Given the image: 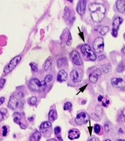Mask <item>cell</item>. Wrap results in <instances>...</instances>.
Listing matches in <instances>:
<instances>
[{
	"mask_svg": "<svg viewBox=\"0 0 125 141\" xmlns=\"http://www.w3.org/2000/svg\"><path fill=\"white\" fill-rule=\"evenodd\" d=\"M19 126H21V128L22 129H25L26 128V126L24 124H23L22 123H19Z\"/></svg>",
	"mask_w": 125,
	"mask_h": 141,
	"instance_id": "38",
	"label": "cell"
},
{
	"mask_svg": "<svg viewBox=\"0 0 125 141\" xmlns=\"http://www.w3.org/2000/svg\"><path fill=\"white\" fill-rule=\"evenodd\" d=\"M70 58L71 61L73 62V64L76 65H81L83 64V62L81 59V57L80 56V54L77 51L73 50L70 53Z\"/></svg>",
	"mask_w": 125,
	"mask_h": 141,
	"instance_id": "9",
	"label": "cell"
},
{
	"mask_svg": "<svg viewBox=\"0 0 125 141\" xmlns=\"http://www.w3.org/2000/svg\"><path fill=\"white\" fill-rule=\"evenodd\" d=\"M109 31V27L107 26H105L103 27H102L101 28L100 31V33L102 35H106V34H107Z\"/></svg>",
	"mask_w": 125,
	"mask_h": 141,
	"instance_id": "27",
	"label": "cell"
},
{
	"mask_svg": "<svg viewBox=\"0 0 125 141\" xmlns=\"http://www.w3.org/2000/svg\"><path fill=\"white\" fill-rule=\"evenodd\" d=\"M121 115H122V117H124L125 119V110H123L122 113H121Z\"/></svg>",
	"mask_w": 125,
	"mask_h": 141,
	"instance_id": "42",
	"label": "cell"
},
{
	"mask_svg": "<svg viewBox=\"0 0 125 141\" xmlns=\"http://www.w3.org/2000/svg\"><path fill=\"white\" fill-rule=\"evenodd\" d=\"M21 56H20V55L15 56L14 58H12L9 64L6 65L5 68H4L3 74H4L5 76H6L8 73H10L12 70H14V69L16 67L17 65H18L20 61H21Z\"/></svg>",
	"mask_w": 125,
	"mask_h": 141,
	"instance_id": "4",
	"label": "cell"
},
{
	"mask_svg": "<svg viewBox=\"0 0 125 141\" xmlns=\"http://www.w3.org/2000/svg\"><path fill=\"white\" fill-rule=\"evenodd\" d=\"M111 85L116 88H119L122 90H125V82L121 78H115L112 80Z\"/></svg>",
	"mask_w": 125,
	"mask_h": 141,
	"instance_id": "10",
	"label": "cell"
},
{
	"mask_svg": "<svg viewBox=\"0 0 125 141\" xmlns=\"http://www.w3.org/2000/svg\"><path fill=\"white\" fill-rule=\"evenodd\" d=\"M105 141H110V140H109V139H107V140H105Z\"/></svg>",
	"mask_w": 125,
	"mask_h": 141,
	"instance_id": "48",
	"label": "cell"
},
{
	"mask_svg": "<svg viewBox=\"0 0 125 141\" xmlns=\"http://www.w3.org/2000/svg\"><path fill=\"white\" fill-rule=\"evenodd\" d=\"M109 124H105V130H106V132H109Z\"/></svg>",
	"mask_w": 125,
	"mask_h": 141,
	"instance_id": "37",
	"label": "cell"
},
{
	"mask_svg": "<svg viewBox=\"0 0 125 141\" xmlns=\"http://www.w3.org/2000/svg\"><path fill=\"white\" fill-rule=\"evenodd\" d=\"M89 121V116L87 113L85 112H80L78 114L76 117L74 121L75 123L78 125H83V124L87 123Z\"/></svg>",
	"mask_w": 125,
	"mask_h": 141,
	"instance_id": "6",
	"label": "cell"
},
{
	"mask_svg": "<svg viewBox=\"0 0 125 141\" xmlns=\"http://www.w3.org/2000/svg\"><path fill=\"white\" fill-rule=\"evenodd\" d=\"M8 111L6 108H1V121H2L3 119H5L7 118L8 117Z\"/></svg>",
	"mask_w": 125,
	"mask_h": 141,
	"instance_id": "24",
	"label": "cell"
},
{
	"mask_svg": "<svg viewBox=\"0 0 125 141\" xmlns=\"http://www.w3.org/2000/svg\"><path fill=\"white\" fill-rule=\"evenodd\" d=\"M94 132L96 134H98L100 133V130H101V126L99 124H96L94 125Z\"/></svg>",
	"mask_w": 125,
	"mask_h": 141,
	"instance_id": "33",
	"label": "cell"
},
{
	"mask_svg": "<svg viewBox=\"0 0 125 141\" xmlns=\"http://www.w3.org/2000/svg\"><path fill=\"white\" fill-rule=\"evenodd\" d=\"M96 114L99 117H101V115L103 114V110H102V108L100 106V105H98L96 108Z\"/></svg>",
	"mask_w": 125,
	"mask_h": 141,
	"instance_id": "26",
	"label": "cell"
},
{
	"mask_svg": "<svg viewBox=\"0 0 125 141\" xmlns=\"http://www.w3.org/2000/svg\"><path fill=\"white\" fill-rule=\"evenodd\" d=\"M122 53L125 56V47H124L122 49Z\"/></svg>",
	"mask_w": 125,
	"mask_h": 141,
	"instance_id": "44",
	"label": "cell"
},
{
	"mask_svg": "<svg viewBox=\"0 0 125 141\" xmlns=\"http://www.w3.org/2000/svg\"><path fill=\"white\" fill-rule=\"evenodd\" d=\"M86 3L87 1L85 0H81L79 1L78 5L76 7V11L77 12L80 14V15H83L85 12V8H86Z\"/></svg>",
	"mask_w": 125,
	"mask_h": 141,
	"instance_id": "12",
	"label": "cell"
},
{
	"mask_svg": "<svg viewBox=\"0 0 125 141\" xmlns=\"http://www.w3.org/2000/svg\"><path fill=\"white\" fill-rule=\"evenodd\" d=\"M116 8L118 12L121 14H125V1L118 0L116 3Z\"/></svg>",
	"mask_w": 125,
	"mask_h": 141,
	"instance_id": "14",
	"label": "cell"
},
{
	"mask_svg": "<svg viewBox=\"0 0 125 141\" xmlns=\"http://www.w3.org/2000/svg\"><path fill=\"white\" fill-rule=\"evenodd\" d=\"M57 118V112L55 110H51L49 112L48 119L50 121H54Z\"/></svg>",
	"mask_w": 125,
	"mask_h": 141,
	"instance_id": "18",
	"label": "cell"
},
{
	"mask_svg": "<svg viewBox=\"0 0 125 141\" xmlns=\"http://www.w3.org/2000/svg\"><path fill=\"white\" fill-rule=\"evenodd\" d=\"M5 97H1V99H0V101H0V105H2V104H3V103L4 101H5Z\"/></svg>",
	"mask_w": 125,
	"mask_h": 141,
	"instance_id": "40",
	"label": "cell"
},
{
	"mask_svg": "<svg viewBox=\"0 0 125 141\" xmlns=\"http://www.w3.org/2000/svg\"><path fill=\"white\" fill-rule=\"evenodd\" d=\"M52 80H53V76H52L51 74H48V75H47V76H46L45 79H44V82H45L46 84H48V83L51 82Z\"/></svg>",
	"mask_w": 125,
	"mask_h": 141,
	"instance_id": "32",
	"label": "cell"
},
{
	"mask_svg": "<svg viewBox=\"0 0 125 141\" xmlns=\"http://www.w3.org/2000/svg\"><path fill=\"white\" fill-rule=\"evenodd\" d=\"M41 134L39 132H35L30 137V141H39L41 139Z\"/></svg>",
	"mask_w": 125,
	"mask_h": 141,
	"instance_id": "19",
	"label": "cell"
},
{
	"mask_svg": "<svg viewBox=\"0 0 125 141\" xmlns=\"http://www.w3.org/2000/svg\"><path fill=\"white\" fill-rule=\"evenodd\" d=\"M72 36H71V32L69 30V29L67 30V41L66 42V44H67L68 46H71V44H72Z\"/></svg>",
	"mask_w": 125,
	"mask_h": 141,
	"instance_id": "28",
	"label": "cell"
},
{
	"mask_svg": "<svg viewBox=\"0 0 125 141\" xmlns=\"http://www.w3.org/2000/svg\"><path fill=\"white\" fill-rule=\"evenodd\" d=\"M81 53H83L84 56L87 59L91 61H94L96 60V53L91 49L90 46L87 44H85L81 46Z\"/></svg>",
	"mask_w": 125,
	"mask_h": 141,
	"instance_id": "3",
	"label": "cell"
},
{
	"mask_svg": "<svg viewBox=\"0 0 125 141\" xmlns=\"http://www.w3.org/2000/svg\"><path fill=\"white\" fill-rule=\"evenodd\" d=\"M60 131H61V129H60V128L59 126H57V127L55 128L54 132L56 135H58V134H60Z\"/></svg>",
	"mask_w": 125,
	"mask_h": 141,
	"instance_id": "34",
	"label": "cell"
},
{
	"mask_svg": "<svg viewBox=\"0 0 125 141\" xmlns=\"http://www.w3.org/2000/svg\"><path fill=\"white\" fill-rule=\"evenodd\" d=\"M91 18L94 22H101L105 17L106 12V8L101 3H92L89 6Z\"/></svg>",
	"mask_w": 125,
	"mask_h": 141,
	"instance_id": "1",
	"label": "cell"
},
{
	"mask_svg": "<svg viewBox=\"0 0 125 141\" xmlns=\"http://www.w3.org/2000/svg\"><path fill=\"white\" fill-rule=\"evenodd\" d=\"M72 108V104L70 102H66L64 104V106H63V110H71Z\"/></svg>",
	"mask_w": 125,
	"mask_h": 141,
	"instance_id": "30",
	"label": "cell"
},
{
	"mask_svg": "<svg viewBox=\"0 0 125 141\" xmlns=\"http://www.w3.org/2000/svg\"><path fill=\"white\" fill-rule=\"evenodd\" d=\"M33 117H31V118H28V120H30V121H32V120H33Z\"/></svg>",
	"mask_w": 125,
	"mask_h": 141,
	"instance_id": "47",
	"label": "cell"
},
{
	"mask_svg": "<svg viewBox=\"0 0 125 141\" xmlns=\"http://www.w3.org/2000/svg\"><path fill=\"white\" fill-rule=\"evenodd\" d=\"M101 71L103 72V73L107 74V73H109L111 71L112 66L110 64H103V65H101Z\"/></svg>",
	"mask_w": 125,
	"mask_h": 141,
	"instance_id": "20",
	"label": "cell"
},
{
	"mask_svg": "<svg viewBox=\"0 0 125 141\" xmlns=\"http://www.w3.org/2000/svg\"><path fill=\"white\" fill-rule=\"evenodd\" d=\"M80 137V133L78 130L72 129L69 131L68 133V138L70 140H74L78 139Z\"/></svg>",
	"mask_w": 125,
	"mask_h": 141,
	"instance_id": "15",
	"label": "cell"
},
{
	"mask_svg": "<svg viewBox=\"0 0 125 141\" xmlns=\"http://www.w3.org/2000/svg\"><path fill=\"white\" fill-rule=\"evenodd\" d=\"M5 80L1 78V80H0V87H1V89H3V85H4V84H5Z\"/></svg>",
	"mask_w": 125,
	"mask_h": 141,
	"instance_id": "36",
	"label": "cell"
},
{
	"mask_svg": "<svg viewBox=\"0 0 125 141\" xmlns=\"http://www.w3.org/2000/svg\"><path fill=\"white\" fill-rule=\"evenodd\" d=\"M125 71V62L124 61L121 62L118 64V67H117V71L118 73H123Z\"/></svg>",
	"mask_w": 125,
	"mask_h": 141,
	"instance_id": "22",
	"label": "cell"
},
{
	"mask_svg": "<svg viewBox=\"0 0 125 141\" xmlns=\"http://www.w3.org/2000/svg\"><path fill=\"white\" fill-rule=\"evenodd\" d=\"M37 101V99L35 96L30 97L28 99V103L30 105H35L36 104Z\"/></svg>",
	"mask_w": 125,
	"mask_h": 141,
	"instance_id": "29",
	"label": "cell"
},
{
	"mask_svg": "<svg viewBox=\"0 0 125 141\" xmlns=\"http://www.w3.org/2000/svg\"><path fill=\"white\" fill-rule=\"evenodd\" d=\"M57 137H58V139H59V141H62V139H61V137H60V136H57Z\"/></svg>",
	"mask_w": 125,
	"mask_h": 141,
	"instance_id": "46",
	"label": "cell"
},
{
	"mask_svg": "<svg viewBox=\"0 0 125 141\" xmlns=\"http://www.w3.org/2000/svg\"><path fill=\"white\" fill-rule=\"evenodd\" d=\"M51 129V123L50 121H46L42 123L40 126L39 130L41 133H46Z\"/></svg>",
	"mask_w": 125,
	"mask_h": 141,
	"instance_id": "16",
	"label": "cell"
},
{
	"mask_svg": "<svg viewBox=\"0 0 125 141\" xmlns=\"http://www.w3.org/2000/svg\"><path fill=\"white\" fill-rule=\"evenodd\" d=\"M30 67H31V68H32V71H33V72L37 71L38 67H37V64H35V63H34V62H31V63L30 64Z\"/></svg>",
	"mask_w": 125,
	"mask_h": 141,
	"instance_id": "31",
	"label": "cell"
},
{
	"mask_svg": "<svg viewBox=\"0 0 125 141\" xmlns=\"http://www.w3.org/2000/svg\"><path fill=\"white\" fill-rule=\"evenodd\" d=\"M93 48L96 53H101L104 49V41L102 37H98L93 43Z\"/></svg>",
	"mask_w": 125,
	"mask_h": 141,
	"instance_id": "7",
	"label": "cell"
},
{
	"mask_svg": "<svg viewBox=\"0 0 125 141\" xmlns=\"http://www.w3.org/2000/svg\"><path fill=\"white\" fill-rule=\"evenodd\" d=\"M104 58H105V56L104 55H100V56H99V60H102L104 59Z\"/></svg>",
	"mask_w": 125,
	"mask_h": 141,
	"instance_id": "39",
	"label": "cell"
},
{
	"mask_svg": "<svg viewBox=\"0 0 125 141\" xmlns=\"http://www.w3.org/2000/svg\"><path fill=\"white\" fill-rule=\"evenodd\" d=\"M13 119H14V121L15 123H18L21 119V114L19 112H15L13 114Z\"/></svg>",
	"mask_w": 125,
	"mask_h": 141,
	"instance_id": "25",
	"label": "cell"
},
{
	"mask_svg": "<svg viewBox=\"0 0 125 141\" xmlns=\"http://www.w3.org/2000/svg\"><path fill=\"white\" fill-rule=\"evenodd\" d=\"M71 79L74 83H78L81 82V76L80 74V71L78 70H73L70 74Z\"/></svg>",
	"mask_w": 125,
	"mask_h": 141,
	"instance_id": "13",
	"label": "cell"
},
{
	"mask_svg": "<svg viewBox=\"0 0 125 141\" xmlns=\"http://www.w3.org/2000/svg\"><path fill=\"white\" fill-rule=\"evenodd\" d=\"M67 64V61L63 58H60L57 60V66L59 68L62 67Z\"/></svg>",
	"mask_w": 125,
	"mask_h": 141,
	"instance_id": "23",
	"label": "cell"
},
{
	"mask_svg": "<svg viewBox=\"0 0 125 141\" xmlns=\"http://www.w3.org/2000/svg\"><path fill=\"white\" fill-rule=\"evenodd\" d=\"M89 141H96V139L95 137H92V138L89 140Z\"/></svg>",
	"mask_w": 125,
	"mask_h": 141,
	"instance_id": "43",
	"label": "cell"
},
{
	"mask_svg": "<svg viewBox=\"0 0 125 141\" xmlns=\"http://www.w3.org/2000/svg\"><path fill=\"white\" fill-rule=\"evenodd\" d=\"M67 79V74L63 69H61L59 71V74L57 76V80L60 82L66 81Z\"/></svg>",
	"mask_w": 125,
	"mask_h": 141,
	"instance_id": "17",
	"label": "cell"
},
{
	"mask_svg": "<svg viewBox=\"0 0 125 141\" xmlns=\"http://www.w3.org/2000/svg\"><path fill=\"white\" fill-rule=\"evenodd\" d=\"M51 67H52V60H51V58H49L44 63V69L45 71H48V70L51 69Z\"/></svg>",
	"mask_w": 125,
	"mask_h": 141,
	"instance_id": "21",
	"label": "cell"
},
{
	"mask_svg": "<svg viewBox=\"0 0 125 141\" xmlns=\"http://www.w3.org/2000/svg\"><path fill=\"white\" fill-rule=\"evenodd\" d=\"M23 97V93H19L16 94H14L11 96L10 101L8 103V107L12 110H15L19 107L21 99Z\"/></svg>",
	"mask_w": 125,
	"mask_h": 141,
	"instance_id": "2",
	"label": "cell"
},
{
	"mask_svg": "<svg viewBox=\"0 0 125 141\" xmlns=\"http://www.w3.org/2000/svg\"><path fill=\"white\" fill-rule=\"evenodd\" d=\"M123 22V19L120 17H117L114 19L112 24V35L114 37H118V31L120 26L121 24Z\"/></svg>",
	"mask_w": 125,
	"mask_h": 141,
	"instance_id": "8",
	"label": "cell"
},
{
	"mask_svg": "<svg viewBox=\"0 0 125 141\" xmlns=\"http://www.w3.org/2000/svg\"><path fill=\"white\" fill-rule=\"evenodd\" d=\"M30 87L31 89L34 91H44L46 86V83L44 81H39L37 78H34L30 81Z\"/></svg>",
	"mask_w": 125,
	"mask_h": 141,
	"instance_id": "5",
	"label": "cell"
},
{
	"mask_svg": "<svg viewBox=\"0 0 125 141\" xmlns=\"http://www.w3.org/2000/svg\"><path fill=\"white\" fill-rule=\"evenodd\" d=\"M7 135V128L6 126H3V136L5 137Z\"/></svg>",
	"mask_w": 125,
	"mask_h": 141,
	"instance_id": "35",
	"label": "cell"
},
{
	"mask_svg": "<svg viewBox=\"0 0 125 141\" xmlns=\"http://www.w3.org/2000/svg\"><path fill=\"white\" fill-rule=\"evenodd\" d=\"M101 71L99 69H96L94 70L92 73H90L89 75V80L92 84H95L96 82L98 81V78L101 76Z\"/></svg>",
	"mask_w": 125,
	"mask_h": 141,
	"instance_id": "11",
	"label": "cell"
},
{
	"mask_svg": "<svg viewBox=\"0 0 125 141\" xmlns=\"http://www.w3.org/2000/svg\"><path fill=\"white\" fill-rule=\"evenodd\" d=\"M124 38L125 39V34H124Z\"/></svg>",
	"mask_w": 125,
	"mask_h": 141,
	"instance_id": "49",
	"label": "cell"
},
{
	"mask_svg": "<svg viewBox=\"0 0 125 141\" xmlns=\"http://www.w3.org/2000/svg\"><path fill=\"white\" fill-rule=\"evenodd\" d=\"M103 98V96L100 95V96H99V97H98V101H102Z\"/></svg>",
	"mask_w": 125,
	"mask_h": 141,
	"instance_id": "41",
	"label": "cell"
},
{
	"mask_svg": "<svg viewBox=\"0 0 125 141\" xmlns=\"http://www.w3.org/2000/svg\"><path fill=\"white\" fill-rule=\"evenodd\" d=\"M48 141H57V140L55 139H51L50 140H48Z\"/></svg>",
	"mask_w": 125,
	"mask_h": 141,
	"instance_id": "45",
	"label": "cell"
}]
</instances>
